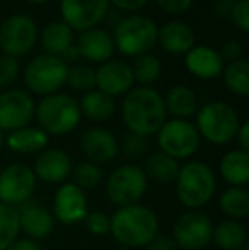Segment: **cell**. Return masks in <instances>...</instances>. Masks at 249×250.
I'll return each mask as SVG.
<instances>
[{
  "label": "cell",
  "mask_w": 249,
  "mask_h": 250,
  "mask_svg": "<svg viewBox=\"0 0 249 250\" xmlns=\"http://www.w3.org/2000/svg\"><path fill=\"white\" fill-rule=\"evenodd\" d=\"M121 119L130 133L140 136L156 135L167 121L164 97L152 87H135L121 101Z\"/></svg>",
  "instance_id": "1"
},
{
  "label": "cell",
  "mask_w": 249,
  "mask_h": 250,
  "mask_svg": "<svg viewBox=\"0 0 249 250\" xmlns=\"http://www.w3.org/2000/svg\"><path fill=\"white\" fill-rule=\"evenodd\" d=\"M111 218L110 235L125 249L147 247L159 235V216L145 204L118 208Z\"/></svg>",
  "instance_id": "2"
},
{
  "label": "cell",
  "mask_w": 249,
  "mask_h": 250,
  "mask_svg": "<svg viewBox=\"0 0 249 250\" xmlns=\"http://www.w3.org/2000/svg\"><path fill=\"white\" fill-rule=\"evenodd\" d=\"M176 198L184 208L200 211L217 192V175L206 162L191 160L181 165L174 181Z\"/></svg>",
  "instance_id": "3"
},
{
  "label": "cell",
  "mask_w": 249,
  "mask_h": 250,
  "mask_svg": "<svg viewBox=\"0 0 249 250\" xmlns=\"http://www.w3.org/2000/svg\"><path fill=\"white\" fill-rule=\"evenodd\" d=\"M241 123L243 121L232 105L224 101H212L198 107L195 128L198 129L200 138L222 146L236 140Z\"/></svg>",
  "instance_id": "4"
},
{
  "label": "cell",
  "mask_w": 249,
  "mask_h": 250,
  "mask_svg": "<svg viewBox=\"0 0 249 250\" xmlns=\"http://www.w3.org/2000/svg\"><path fill=\"white\" fill-rule=\"evenodd\" d=\"M34 118L38 121V128H41L48 136H63L72 133L80 125V107L79 101H75L68 94H50L36 104Z\"/></svg>",
  "instance_id": "5"
},
{
  "label": "cell",
  "mask_w": 249,
  "mask_h": 250,
  "mask_svg": "<svg viewBox=\"0 0 249 250\" xmlns=\"http://www.w3.org/2000/svg\"><path fill=\"white\" fill-rule=\"evenodd\" d=\"M114 51H120L123 56L147 55L157 44V24L150 17L133 14L114 26L113 33Z\"/></svg>",
  "instance_id": "6"
},
{
  "label": "cell",
  "mask_w": 249,
  "mask_h": 250,
  "mask_svg": "<svg viewBox=\"0 0 249 250\" xmlns=\"http://www.w3.org/2000/svg\"><path fill=\"white\" fill-rule=\"evenodd\" d=\"M149 189V179L142 167L125 164L116 167L106 179L104 191L111 204L118 208L138 204Z\"/></svg>",
  "instance_id": "7"
},
{
  "label": "cell",
  "mask_w": 249,
  "mask_h": 250,
  "mask_svg": "<svg viewBox=\"0 0 249 250\" xmlns=\"http://www.w3.org/2000/svg\"><path fill=\"white\" fill-rule=\"evenodd\" d=\"M68 65L58 56L40 55L29 62L24 70V83L27 90L36 96L57 94L65 85Z\"/></svg>",
  "instance_id": "8"
},
{
  "label": "cell",
  "mask_w": 249,
  "mask_h": 250,
  "mask_svg": "<svg viewBox=\"0 0 249 250\" xmlns=\"http://www.w3.org/2000/svg\"><path fill=\"white\" fill-rule=\"evenodd\" d=\"M156 135L159 151L169 155L178 162L191 158L202 143L198 129L188 119H169L160 126Z\"/></svg>",
  "instance_id": "9"
},
{
  "label": "cell",
  "mask_w": 249,
  "mask_h": 250,
  "mask_svg": "<svg viewBox=\"0 0 249 250\" xmlns=\"http://www.w3.org/2000/svg\"><path fill=\"white\" fill-rule=\"evenodd\" d=\"M38 26L26 14H14L0 24V50L2 55L14 58L27 55L38 41Z\"/></svg>",
  "instance_id": "10"
},
{
  "label": "cell",
  "mask_w": 249,
  "mask_h": 250,
  "mask_svg": "<svg viewBox=\"0 0 249 250\" xmlns=\"http://www.w3.org/2000/svg\"><path fill=\"white\" fill-rule=\"evenodd\" d=\"M213 221L203 211L188 209L173 225V240L181 250H202L212 244Z\"/></svg>",
  "instance_id": "11"
},
{
  "label": "cell",
  "mask_w": 249,
  "mask_h": 250,
  "mask_svg": "<svg viewBox=\"0 0 249 250\" xmlns=\"http://www.w3.org/2000/svg\"><path fill=\"white\" fill-rule=\"evenodd\" d=\"M36 177L29 165L10 164L0 170V203L19 208L31 201L36 189Z\"/></svg>",
  "instance_id": "12"
},
{
  "label": "cell",
  "mask_w": 249,
  "mask_h": 250,
  "mask_svg": "<svg viewBox=\"0 0 249 250\" xmlns=\"http://www.w3.org/2000/svg\"><path fill=\"white\" fill-rule=\"evenodd\" d=\"M62 21L77 33L99 27L110 12V0H60Z\"/></svg>",
  "instance_id": "13"
},
{
  "label": "cell",
  "mask_w": 249,
  "mask_h": 250,
  "mask_svg": "<svg viewBox=\"0 0 249 250\" xmlns=\"http://www.w3.org/2000/svg\"><path fill=\"white\" fill-rule=\"evenodd\" d=\"M34 99L29 92L23 89H7L0 92V129L14 131V129L29 126L34 118Z\"/></svg>",
  "instance_id": "14"
},
{
  "label": "cell",
  "mask_w": 249,
  "mask_h": 250,
  "mask_svg": "<svg viewBox=\"0 0 249 250\" xmlns=\"http://www.w3.org/2000/svg\"><path fill=\"white\" fill-rule=\"evenodd\" d=\"M53 213L55 220L62 225H77L84 221L89 213V203L87 196L79 186L73 182H63L58 186L53 196Z\"/></svg>",
  "instance_id": "15"
},
{
  "label": "cell",
  "mask_w": 249,
  "mask_h": 250,
  "mask_svg": "<svg viewBox=\"0 0 249 250\" xmlns=\"http://www.w3.org/2000/svg\"><path fill=\"white\" fill-rule=\"evenodd\" d=\"M36 181L45 184H57L60 186L68 181L72 175L73 164L70 155L62 148H45L40 151L34 160L33 167Z\"/></svg>",
  "instance_id": "16"
},
{
  "label": "cell",
  "mask_w": 249,
  "mask_h": 250,
  "mask_svg": "<svg viewBox=\"0 0 249 250\" xmlns=\"http://www.w3.org/2000/svg\"><path fill=\"white\" fill-rule=\"evenodd\" d=\"M96 77V89L110 97L125 96L130 89H133V73L128 63L121 60H108L101 63L97 70H94Z\"/></svg>",
  "instance_id": "17"
},
{
  "label": "cell",
  "mask_w": 249,
  "mask_h": 250,
  "mask_svg": "<svg viewBox=\"0 0 249 250\" xmlns=\"http://www.w3.org/2000/svg\"><path fill=\"white\" fill-rule=\"evenodd\" d=\"M80 150L89 162L101 165L114 160L120 155V140L106 128L94 126L80 136Z\"/></svg>",
  "instance_id": "18"
},
{
  "label": "cell",
  "mask_w": 249,
  "mask_h": 250,
  "mask_svg": "<svg viewBox=\"0 0 249 250\" xmlns=\"http://www.w3.org/2000/svg\"><path fill=\"white\" fill-rule=\"evenodd\" d=\"M17 209H19L21 233H24L27 238L40 242L53 233L57 220H55L53 213L48 208H45L43 204L27 201Z\"/></svg>",
  "instance_id": "19"
},
{
  "label": "cell",
  "mask_w": 249,
  "mask_h": 250,
  "mask_svg": "<svg viewBox=\"0 0 249 250\" xmlns=\"http://www.w3.org/2000/svg\"><path fill=\"white\" fill-rule=\"evenodd\" d=\"M184 65L188 72L193 77L202 80H212L222 75L224 70V60L220 58L219 51L212 46H193L186 55H184Z\"/></svg>",
  "instance_id": "20"
},
{
  "label": "cell",
  "mask_w": 249,
  "mask_h": 250,
  "mask_svg": "<svg viewBox=\"0 0 249 250\" xmlns=\"http://www.w3.org/2000/svg\"><path fill=\"white\" fill-rule=\"evenodd\" d=\"M75 46L82 58L91 63H99V65L113 58L114 53L113 38L108 31L101 27H92V29L80 33Z\"/></svg>",
  "instance_id": "21"
},
{
  "label": "cell",
  "mask_w": 249,
  "mask_h": 250,
  "mask_svg": "<svg viewBox=\"0 0 249 250\" xmlns=\"http://www.w3.org/2000/svg\"><path fill=\"white\" fill-rule=\"evenodd\" d=\"M157 44L173 56H181L195 46V33L183 21H169L157 27Z\"/></svg>",
  "instance_id": "22"
},
{
  "label": "cell",
  "mask_w": 249,
  "mask_h": 250,
  "mask_svg": "<svg viewBox=\"0 0 249 250\" xmlns=\"http://www.w3.org/2000/svg\"><path fill=\"white\" fill-rule=\"evenodd\" d=\"M50 136L38 126H24V128L14 129L5 136V145L14 153L31 155L40 153L46 148Z\"/></svg>",
  "instance_id": "23"
},
{
  "label": "cell",
  "mask_w": 249,
  "mask_h": 250,
  "mask_svg": "<svg viewBox=\"0 0 249 250\" xmlns=\"http://www.w3.org/2000/svg\"><path fill=\"white\" fill-rule=\"evenodd\" d=\"M219 174L230 188H246L249 184V151L230 150L220 158Z\"/></svg>",
  "instance_id": "24"
},
{
  "label": "cell",
  "mask_w": 249,
  "mask_h": 250,
  "mask_svg": "<svg viewBox=\"0 0 249 250\" xmlns=\"http://www.w3.org/2000/svg\"><path fill=\"white\" fill-rule=\"evenodd\" d=\"M80 114L86 116L89 121L94 123H104L111 119L116 112V104L114 99L106 96L104 92L97 89H92L89 92L82 94L79 101Z\"/></svg>",
  "instance_id": "25"
},
{
  "label": "cell",
  "mask_w": 249,
  "mask_h": 250,
  "mask_svg": "<svg viewBox=\"0 0 249 250\" xmlns=\"http://www.w3.org/2000/svg\"><path fill=\"white\" fill-rule=\"evenodd\" d=\"M38 40L41 43V48L45 50V55L60 58L73 44V31L63 21H53L41 31Z\"/></svg>",
  "instance_id": "26"
},
{
  "label": "cell",
  "mask_w": 249,
  "mask_h": 250,
  "mask_svg": "<svg viewBox=\"0 0 249 250\" xmlns=\"http://www.w3.org/2000/svg\"><path fill=\"white\" fill-rule=\"evenodd\" d=\"M164 105L167 114L174 116V119H188L198 111V97L195 90L186 85H174L167 90Z\"/></svg>",
  "instance_id": "27"
},
{
  "label": "cell",
  "mask_w": 249,
  "mask_h": 250,
  "mask_svg": "<svg viewBox=\"0 0 249 250\" xmlns=\"http://www.w3.org/2000/svg\"><path fill=\"white\" fill-rule=\"evenodd\" d=\"M212 242L220 250H241L248 247V230L241 221L224 220L213 225Z\"/></svg>",
  "instance_id": "28"
},
{
  "label": "cell",
  "mask_w": 249,
  "mask_h": 250,
  "mask_svg": "<svg viewBox=\"0 0 249 250\" xmlns=\"http://www.w3.org/2000/svg\"><path fill=\"white\" fill-rule=\"evenodd\" d=\"M180 162L162 151H157L145 160L143 172H145L147 179L154 181L156 184H174L178 174H180Z\"/></svg>",
  "instance_id": "29"
},
{
  "label": "cell",
  "mask_w": 249,
  "mask_h": 250,
  "mask_svg": "<svg viewBox=\"0 0 249 250\" xmlns=\"http://www.w3.org/2000/svg\"><path fill=\"white\" fill-rule=\"evenodd\" d=\"M220 211L227 220L241 221L249 216V192L246 188H227L219 199Z\"/></svg>",
  "instance_id": "30"
},
{
  "label": "cell",
  "mask_w": 249,
  "mask_h": 250,
  "mask_svg": "<svg viewBox=\"0 0 249 250\" xmlns=\"http://www.w3.org/2000/svg\"><path fill=\"white\" fill-rule=\"evenodd\" d=\"M224 83L237 97L249 96V62L246 58H239L229 62V65L222 70Z\"/></svg>",
  "instance_id": "31"
},
{
  "label": "cell",
  "mask_w": 249,
  "mask_h": 250,
  "mask_svg": "<svg viewBox=\"0 0 249 250\" xmlns=\"http://www.w3.org/2000/svg\"><path fill=\"white\" fill-rule=\"evenodd\" d=\"M130 68H132L133 73V80L136 83H140V87H149L150 83L159 80L160 72H162L160 60L157 56L150 55V53L136 56L135 62L130 65Z\"/></svg>",
  "instance_id": "32"
},
{
  "label": "cell",
  "mask_w": 249,
  "mask_h": 250,
  "mask_svg": "<svg viewBox=\"0 0 249 250\" xmlns=\"http://www.w3.org/2000/svg\"><path fill=\"white\" fill-rule=\"evenodd\" d=\"M19 209L0 203V250H5L19 238Z\"/></svg>",
  "instance_id": "33"
},
{
  "label": "cell",
  "mask_w": 249,
  "mask_h": 250,
  "mask_svg": "<svg viewBox=\"0 0 249 250\" xmlns=\"http://www.w3.org/2000/svg\"><path fill=\"white\" fill-rule=\"evenodd\" d=\"M73 184L79 186L84 192L89 189H96L103 182V168L94 162H80L73 167L72 170Z\"/></svg>",
  "instance_id": "34"
},
{
  "label": "cell",
  "mask_w": 249,
  "mask_h": 250,
  "mask_svg": "<svg viewBox=\"0 0 249 250\" xmlns=\"http://www.w3.org/2000/svg\"><path fill=\"white\" fill-rule=\"evenodd\" d=\"M67 85L75 92H89V90L96 89V77H94V70L87 65H75L70 68L67 73Z\"/></svg>",
  "instance_id": "35"
},
{
  "label": "cell",
  "mask_w": 249,
  "mask_h": 250,
  "mask_svg": "<svg viewBox=\"0 0 249 250\" xmlns=\"http://www.w3.org/2000/svg\"><path fill=\"white\" fill-rule=\"evenodd\" d=\"M149 150V142L145 136L135 135V133H126L120 142V151L130 160H140L145 157Z\"/></svg>",
  "instance_id": "36"
},
{
  "label": "cell",
  "mask_w": 249,
  "mask_h": 250,
  "mask_svg": "<svg viewBox=\"0 0 249 250\" xmlns=\"http://www.w3.org/2000/svg\"><path fill=\"white\" fill-rule=\"evenodd\" d=\"M86 223V230L94 237H104L110 235L111 230V218L110 214L103 213V211H89L87 216L84 218Z\"/></svg>",
  "instance_id": "37"
},
{
  "label": "cell",
  "mask_w": 249,
  "mask_h": 250,
  "mask_svg": "<svg viewBox=\"0 0 249 250\" xmlns=\"http://www.w3.org/2000/svg\"><path fill=\"white\" fill-rule=\"evenodd\" d=\"M19 60L9 55L0 56V89H9L19 77Z\"/></svg>",
  "instance_id": "38"
},
{
  "label": "cell",
  "mask_w": 249,
  "mask_h": 250,
  "mask_svg": "<svg viewBox=\"0 0 249 250\" xmlns=\"http://www.w3.org/2000/svg\"><path fill=\"white\" fill-rule=\"evenodd\" d=\"M230 21L241 33L249 31V0H236L229 14Z\"/></svg>",
  "instance_id": "39"
},
{
  "label": "cell",
  "mask_w": 249,
  "mask_h": 250,
  "mask_svg": "<svg viewBox=\"0 0 249 250\" xmlns=\"http://www.w3.org/2000/svg\"><path fill=\"white\" fill-rule=\"evenodd\" d=\"M160 10L171 16H181L186 14L193 7V0H154Z\"/></svg>",
  "instance_id": "40"
},
{
  "label": "cell",
  "mask_w": 249,
  "mask_h": 250,
  "mask_svg": "<svg viewBox=\"0 0 249 250\" xmlns=\"http://www.w3.org/2000/svg\"><path fill=\"white\" fill-rule=\"evenodd\" d=\"M220 58L222 60H229V62H234V60L243 58V44L239 41H229L226 43L219 51Z\"/></svg>",
  "instance_id": "41"
},
{
  "label": "cell",
  "mask_w": 249,
  "mask_h": 250,
  "mask_svg": "<svg viewBox=\"0 0 249 250\" xmlns=\"http://www.w3.org/2000/svg\"><path fill=\"white\" fill-rule=\"evenodd\" d=\"M149 250H181L178 247V244L173 240V237L169 235H156L154 240L147 245Z\"/></svg>",
  "instance_id": "42"
},
{
  "label": "cell",
  "mask_w": 249,
  "mask_h": 250,
  "mask_svg": "<svg viewBox=\"0 0 249 250\" xmlns=\"http://www.w3.org/2000/svg\"><path fill=\"white\" fill-rule=\"evenodd\" d=\"M150 0H110V5L113 3L118 10H126V12H133V10H140L145 7Z\"/></svg>",
  "instance_id": "43"
},
{
  "label": "cell",
  "mask_w": 249,
  "mask_h": 250,
  "mask_svg": "<svg viewBox=\"0 0 249 250\" xmlns=\"http://www.w3.org/2000/svg\"><path fill=\"white\" fill-rule=\"evenodd\" d=\"M5 250H41V245L40 242L24 237V238H16Z\"/></svg>",
  "instance_id": "44"
},
{
  "label": "cell",
  "mask_w": 249,
  "mask_h": 250,
  "mask_svg": "<svg viewBox=\"0 0 249 250\" xmlns=\"http://www.w3.org/2000/svg\"><path fill=\"white\" fill-rule=\"evenodd\" d=\"M236 140H237V143H239V150L249 151V123L248 121L241 123L239 129H237Z\"/></svg>",
  "instance_id": "45"
},
{
  "label": "cell",
  "mask_w": 249,
  "mask_h": 250,
  "mask_svg": "<svg viewBox=\"0 0 249 250\" xmlns=\"http://www.w3.org/2000/svg\"><path fill=\"white\" fill-rule=\"evenodd\" d=\"M232 3L234 2H229V0H219V2L215 3V12L222 17H229L230 9H232Z\"/></svg>",
  "instance_id": "46"
},
{
  "label": "cell",
  "mask_w": 249,
  "mask_h": 250,
  "mask_svg": "<svg viewBox=\"0 0 249 250\" xmlns=\"http://www.w3.org/2000/svg\"><path fill=\"white\" fill-rule=\"evenodd\" d=\"M60 58L63 60V62L67 63V65H68V62H77V60L80 58V55H79V50H77L75 44H72V46H70L68 50H67L65 53H63V55L60 56Z\"/></svg>",
  "instance_id": "47"
},
{
  "label": "cell",
  "mask_w": 249,
  "mask_h": 250,
  "mask_svg": "<svg viewBox=\"0 0 249 250\" xmlns=\"http://www.w3.org/2000/svg\"><path fill=\"white\" fill-rule=\"evenodd\" d=\"M29 3H34V5H41V3H46L50 2V0H27Z\"/></svg>",
  "instance_id": "48"
},
{
  "label": "cell",
  "mask_w": 249,
  "mask_h": 250,
  "mask_svg": "<svg viewBox=\"0 0 249 250\" xmlns=\"http://www.w3.org/2000/svg\"><path fill=\"white\" fill-rule=\"evenodd\" d=\"M5 145V135H3V131L0 129V148Z\"/></svg>",
  "instance_id": "49"
},
{
  "label": "cell",
  "mask_w": 249,
  "mask_h": 250,
  "mask_svg": "<svg viewBox=\"0 0 249 250\" xmlns=\"http://www.w3.org/2000/svg\"><path fill=\"white\" fill-rule=\"evenodd\" d=\"M114 250H133V249H125V247H120V249H114Z\"/></svg>",
  "instance_id": "50"
},
{
  "label": "cell",
  "mask_w": 249,
  "mask_h": 250,
  "mask_svg": "<svg viewBox=\"0 0 249 250\" xmlns=\"http://www.w3.org/2000/svg\"><path fill=\"white\" fill-rule=\"evenodd\" d=\"M241 250H249V249H248V247H244V249H241Z\"/></svg>",
  "instance_id": "51"
},
{
  "label": "cell",
  "mask_w": 249,
  "mask_h": 250,
  "mask_svg": "<svg viewBox=\"0 0 249 250\" xmlns=\"http://www.w3.org/2000/svg\"><path fill=\"white\" fill-rule=\"evenodd\" d=\"M229 2H236V0H229Z\"/></svg>",
  "instance_id": "52"
}]
</instances>
